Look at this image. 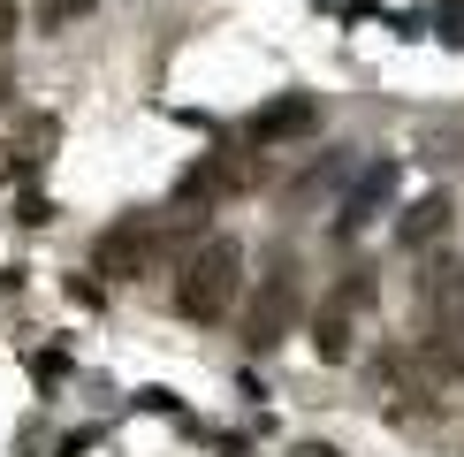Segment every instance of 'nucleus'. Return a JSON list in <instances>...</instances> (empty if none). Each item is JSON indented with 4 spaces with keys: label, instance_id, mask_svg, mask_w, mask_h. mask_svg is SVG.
Returning <instances> with one entry per match:
<instances>
[{
    "label": "nucleus",
    "instance_id": "1",
    "mask_svg": "<svg viewBox=\"0 0 464 457\" xmlns=\"http://www.w3.org/2000/svg\"><path fill=\"white\" fill-rule=\"evenodd\" d=\"M237 290H244V244L237 237H198L183 252V275H176V313L214 328V320H228Z\"/></svg>",
    "mask_w": 464,
    "mask_h": 457
},
{
    "label": "nucleus",
    "instance_id": "2",
    "mask_svg": "<svg viewBox=\"0 0 464 457\" xmlns=\"http://www.w3.org/2000/svg\"><path fill=\"white\" fill-rule=\"evenodd\" d=\"M160 252H168V221H160V214H122L114 228H100V244H92V275L138 282Z\"/></svg>",
    "mask_w": 464,
    "mask_h": 457
},
{
    "label": "nucleus",
    "instance_id": "3",
    "mask_svg": "<svg viewBox=\"0 0 464 457\" xmlns=\"http://www.w3.org/2000/svg\"><path fill=\"white\" fill-rule=\"evenodd\" d=\"M373 389H389L396 404H434L441 389H450V374L434 366V351L427 343H381V358H373Z\"/></svg>",
    "mask_w": 464,
    "mask_h": 457
},
{
    "label": "nucleus",
    "instance_id": "4",
    "mask_svg": "<svg viewBox=\"0 0 464 457\" xmlns=\"http://www.w3.org/2000/svg\"><path fill=\"white\" fill-rule=\"evenodd\" d=\"M297 313H304V282H297V267L259 275V297H251V313H244V343H251V351H275V343L297 328Z\"/></svg>",
    "mask_w": 464,
    "mask_h": 457
},
{
    "label": "nucleus",
    "instance_id": "5",
    "mask_svg": "<svg viewBox=\"0 0 464 457\" xmlns=\"http://www.w3.org/2000/svg\"><path fill=\"white\" fill-rule=\"evenodd\" d=\"M313 130H320V100L313 92H282V100H266L259 114H251V152L297 145V138H313Z\"/></svg>",
    "mask_w": 464,
    "mask_h": 457
},
{
    "label": "nucleus",
    "instance_id": "6",
    "mask_svg": "<svg viewBox=\"0 0 464 457\" xmlns=\"http://www.w3.org/2000/svg\"><path fill=\"white\" fill-rule=\"evenodd\" d=\"M244 190H251V152H198V168L183 176V199H206V206L244 199Z\"/></svg>",
    "mask_w": 464,
    "mask_h": 457
},
{
    "label": "nucleus",
    "instance_id": "7",
    "mask_svg": "<svg viewBox=\"0 0 464 457\" xmlns=\"http://www.w3.org/2000/svg\"><path fill=\"white\" fill-rule=\"evenodd\" d=\"M53 145H62V122H53V114H24V122L8 130V160H0V176H38V168L53 160Z\"/></svg>",
    "mask_w": 464,
    "mask_h": 457
},
{
    "label": "nucleus",
    "instance_id": "8",
    "mask_svg": "<svg viewBox=\"0 0 464 457\" xmlns=\"http://www.w3.org/2000/svg\"><path fill=\"white\" fill-rule=\"evenodd\" d=\"M450 214H457V206H450V190H427L419 206H403L396 244H403V252H434V244L450 237Z\"/></svg>",
    "mask_w": 464,
    "mask_h": 457
},
{
    "label": "nucleus",
    "instance_id": "9",
    "mask_svg": "<svg viewBox=\"0 0 464 457\" xmlns=\"http://www.w3.org/2000/svg\"><path fill=\"white\" fill-rule=\"evenodd\" d=\"M389 190H396V160H373V168H365V176H358V190H351V199H343L335 228H343V237H358V228L373 221L381 206H389Z\"/></svg>",
    "mask_w": 464,
    "mask_h": 457
},
{
    "label": "nucleus",
    "instance_id": "10",
    "mask_svg": "<svg viewBox=\"0 0 464 457\" xmlns=\"http://www.w3.org/2000/svg\"><path fill=\"white\" fill-rule=\"evenodd\" d=\"M419 305H427V313H457L464 305V259L427 252V267H419Z\"/></svg>",
    "mask_w": 464,
    "mask_h": 457
},
{
    "label": "nucleus",
    "instance_id": "11",
    "mask_svg": "<svg viewBox=\"0 0 464 457\" xmlns=\"http://www.w3.org/2000/svg\"><path fill=\"white\" fill-rule=\"evenodd\" d=\"M419 343L434 351V366L450 374V381H464V305H457V313H434V328L419 335Z\"/></svg>",
    "mask_w": 464,
    "mask_h": 457
},
{
    "label": "nucleus",
    "instance_id": "12",
    "mask_svg": "<svg viewBox=\"0 0 464 457\" xmlns=\"http://www.w3.org/2000/svg\"><path fill=\"white\" fill-rule=\"evenodd\" d=\"M313 351L327 358V366H343V358H351V305H327V313L313 320Z\"/></svg>",
    "mask_w": 464,
    "mask_h": 457
},
{
    "label": "nucleus",
    "instance_id": "13",
    "mask_svg": "<svg viewBox=\"0 0 464 457\" xmlns=\"http://www.w3.org/2000/svg\"><path fill=\"white\" fill-rule=\"evenodd\" d=\"M15 221H24V228H46V221H53V199H38V190H24V199H15Z\"/></svg>",
    "mask_w": 464,
    "mask_h": 457
},
{
    "label": "nucleus",
    "instance_id": "14",
    "mask_svg": "<svg viewBox=\"0 0 464 457\" xmlns=\"http://www.w3.org/2000/svg\"><path fill=\"white\" fill-rule=\"evenodd\" d=\"M84 8H92V0H46V8H38V24H46V31H62V24H76Z\"/></svg>",
    "mask_w": 464,
    "mask_h": 457
},
{
    "label": "nucleus",
    "instance_id": "15",
    "mask_svg": "<svg viewBox=\"0 0 464 457\" xmlns=\"http://www.w3.org/2000/svg\"><path fill=\"white\" fill-rule=\"evenodd\" d=\"M31 374H38V381H46V389H53V381L69 374V358H62V351H38V358H31Z\"/></svg>",
    "mask_w": 464,
    "mask_h": 457
},
{
    "label": "nucleus",
    "instance_id": "16",
    "mask_svg": "<svg viewBox=\"0 0 464 457\" xmlns=\"http://www.w3.org/2000/svg\"><path fill=\"white\" fill-rule=\"evenodd\" d=\"M365 297H373V282H365V275H351V282L335 290V305H365Z\"/></svg>",
    "mask_w": 464,
    "mask_h": 457
},
{
    "label": "nucleus",
    "instance_id": "17",
    "mask_svg": "<svg viewBox=\"0 0 464 457\" xmlns=\"http://www.w3.org/2000/svg\"><path fill=\"white\" fill-rule=\"evenodd\" d=\"M15 31H24V8H15V0H0V46H8Z\"/></svg>",
    "mask_w": 464,
    "mask_h": 457
},
{
    "label": "nucleus",
    "instance_id": "18",
    "mask_svg": "<svg viewBox=\"0 0 464 457\" xmlns=\"http://www.w3.org/2000/svg\"><path fill=\"white\" fill-rule=\"evenodd\" d=\"M8 100H15V76H8V69H0V107H8Z\"/></svg>",
    "mask_w": 464,
    "mask_h": 457
},
{
    "label": "nucleus",
    "instance_id": "19",
    "mask_svg": "<svg viewBox=\"0 0 464 457\" xmlns=\"http://www.w3.org/2000/svg\"><path fill=\"white\" fill-rule=\"evenodd\" d=\"M450 8H464V0H450Z\"/></svg>",
    "mask_w": 464,
    "mask_h": 457
}]
</instances>
